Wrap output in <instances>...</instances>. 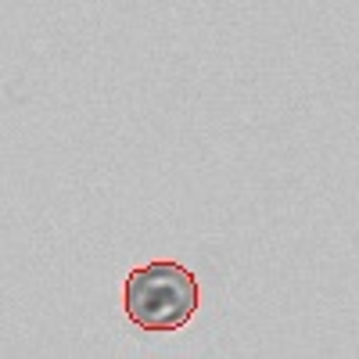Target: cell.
Listing matches in <instances>:
<instances>
[{
	"label": "cell",
	"mask_w": 359,
	"mask_h": 359,
	"mask_svg": "<svg viewBox=\"0 0 359 359\" xmlns=\"http://www.w3.org/2000/svg\"><path fill=\"white\" fill-rule=\"evenodd\" d=\"M198 309V280L180 262H147L126 280V316L144 331H180Z\"/></svg>",
	"instance_id": "cell-1"
}]
</instances>
